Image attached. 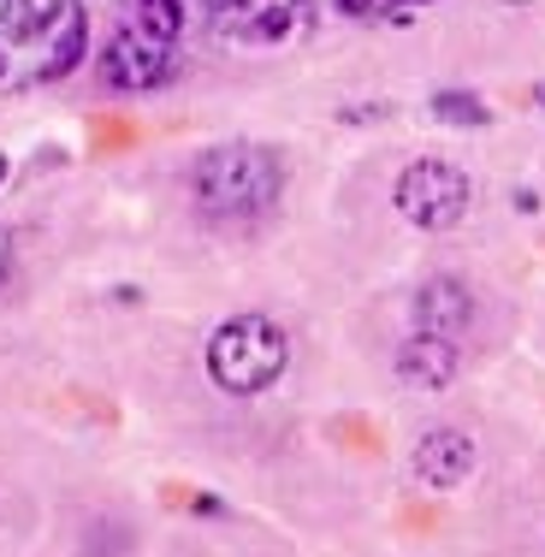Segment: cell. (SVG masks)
Segmentation results:
<instances>
[{
    "mask_svg": "<svg viewBox=\"0 0 545 557\" xmlns=\"http://www.w3.org/2000/svg\"><path fill=\"white\" fill-rule=\"evenodd\" d=\"M469 321H474V302H469V290H462L457 278H433V285H421V297H416V333H433V338L457 344L462 333H469Z\"/></svg>",
    "mask_w": 545,
    "mask_h": 557,
    "instance_id": "8992f818",
    "label": "cell"
},
{
    "mask_svg": "<svg viewBox=\"0 0 545 557\" xmlns=\"http://www.w3.org/2000/svg\"><path fill=\"white\" fill-rule=\"evenodd\" d=\"M7 261H12V256H7V232H0V278H7Z\"/></svg>",
    "mask_w": 545,
    "mask_h": 557,
    "instance_id": "7c38bea8",
    "label": "cell"
},
{
    "mask_svg": "<svg viewBox=\"0 0 545 557\" xmlns=\"http://www.w3.org/2000/svg\"><path fill=\"white\" fill-rule=\"evenodd\" d=\"M77 54H84V12L77 7H65L60 12V36H54V54H48L42 65V77H60V72H72Z\"/></svg>",
    "mask_w": 545,
    "mask_h": 557,
    "instance_id": "9c48e42d",
    "label": "cell"
},
{
    "mask_svg": "<svg viewBox=\"0 0 545 557\" xmlns=\"http://www.w3.org/2000/svg\"><path fill=\"white\" fill-rule=\"evenodd\" d=\"M285 362H290V344L273 321H261V314L225 321L214 333V344H208V374H214V386L232 392V397L268 392L273 380L285 374Z\"/></svg>",
    "mask_w": 545,
    "mask_h": 557,
    "instance_id": "7a4b0ae2",
    "label": "cell"
},
{
    "mask_svg": "<svg viewBox=\"0 0 545 557\" xmlns=\"http://www.w3.org/2000/svg\"><path fill=\"white\" fill-rule=\"evenodd\" d=\"M12 7H18V0H0V24H7V18H12Z\"/></svg>",
    "mask_w": 545,
    "mask_h": 557,
    "instance_id": "4fadbf2b",
    "label": "cell"
},
{
    "mask_svg": "<svg viewBox=\"0 0 545 557\" xmlns=\"http://www.w3.org/2000/svg\"><path fill=\"white\" fill-rule=\"evenodd\" d=\"M433 113L445 119V125H450V119H457V125H486V108H481V101H474V96H450V89L433 101Z\"/></svg>",
    "mask_w": 545,
    "mask_h": 557,
    "instance_id": "30bf717a",
    "label": "cell"
},
{
    "mask_svg": "<svg viewBox=\"0 0 545 557\" xmlns=\"http://www.w3.org/2000/svg\"><path fill=\"white\" fill-rule=\"evenodd\" d=\"M166 72H172V42L143 36V30H131V24L108 42V54H101V77H108L113 89H154Z\"/></svg>",
    "mask_w": 545,
    "mask_h": 557,
    "instance_id": "277c9868",
    "label": "cell"
},
{
    "mask_svg": "<svg viewBox=\"0 0 545 557\" xmlns=\"http://www.w3.org/2000/svg\"><path fill=\"white\" fill-rule=\"evenodd\" d=\"M125 24H131V30H143V36L172 42L178 24H184V12H178V0H125Z\"/></svg>",
    "mask_w": 545,
    "mask_h": 557,
    "instance_id": "ba28073f",
    "label": "cell"
},
{
    "mask_svg": "<svg viewBox=\"0 0 545 557\" xmlns=\"http://www.w3.org/2000/svg\"><path fill=\"white\" fill-rule=\"evenodd\" d=\"M397 7H421V0H397Z\"/></svg>",
    "mask_w": 545,
    "mask_h": 557,
    "instance_id": "5bb4252c",
    "label": "cell"
},
{
    "mask_svg": "<svg viewBox=\"0 0 545 557\" xmlns=\"http://www.w3.org/2000/svg\"><path fill=\"white\" fill-rule=\"evenodd\" d=\"M469 172L457 161H409L397 172V214L428 225V232H445V225H457L469 214Z\"/></svg>",
    "mask_w": 545,
    "mask_h": 557,
    "instance_id": "3957f363",
    "label": "cell"
},
{
    "mask_svg": "<svg viewBox=\"0 0 545 557\" xmlns=\"http://www.w3.org/2000/svg\"><path fill=\"white\" fill-rule=\"evenodd\" d=\"M397 374H404L409 386H421V392L450 386V380H457V344L433 338V333H416L404 350H397Z\"/></svg>",
    "mask_w": 545,
    "mask_h": 557,
    "instance_id": "52a82bcc",
    "label": "cell"
},
{
    "mask_svg": "<svg viewBox=\"0 0 545 557\" xmlns=\"http://www.w3.org/2000/svg\"><path fill=\"white\" fill-rule=\"evenodd\" d=\"M196 202L220 220H249L278 202V161L256 143H225L196 161Z\"/></svg>",
    "mask_w": 545,
    "mask_h": 557,
    "instance_id": "6da1fadb",
    "label": "cell"
},
{
    "mask_svg": "<svg viewBox=\"0 0 545 557\" xmlns=\"http://www.w3.org/2000/svg\"><path fill=\"white\" fill-rule=\"evenodd\" d=\"M540 101H545V84H540Z\"/></svg>",
    "mask_w": 545,
    "mask_h": 557,
    "instance_id": "9a60e30c",
    "label": "cell"
},
{
    "mask_svg": "<svg viewBox=\"0 0 545 557\" xmlns=\"http://www.w3.org/2000/svg\"><path fill=\"white\" fill-rule=\"evenodd\" d=\"M0 72H7V60H0Z\"/></svg>",
    "mask_w": 545,
    "mask_h": 557,
    "instance_id": "2e32d148",
    "label": "cell"
},
{
    "mask_svg": "<svg viewBox=\"0 0 545 557\" xmlns=\"http://www.w3.org/2000/svg\"><path fill=\"white\" fill-rule=\"evenodd\" d=\"M338 7H344V12H350V18H362V12H368V7H374V0H338Z\"/></svg>",
    "mask_w": 545,
    "mask_h": 557,
    "instance_id": "8fae6325",
    "label": "cell"
},
{
    "mask_svg": "<svg viewBox=\"0 0 545 557\" xmlns=\"http://www.w3.org/2000/svg\"><path fill=\"white\" fill-rule=\"evenodd\" d=\"M474 469V440L457 428H433L428 440L416 445V474L433 486V493H445V486H462Z\"/></svg>",
    "mask_w": 545,
    "mask_h": 557,
    "instance_id": "5b68a950",
    "label": "cell"
}]
</instances>
